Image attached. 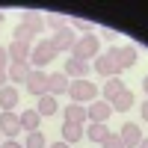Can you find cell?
<instances>
[{"instance_id": "603a6c76", "label": "cell", "mask_w": 148, "mask_h": 148, "mask_svg": "<svg viewBox=\"0 0 148 148\" xmlns=\"http://www.w3.org/2000/svg\"><path fill=\"white\" fill-rule=\"evenodd\" d=\"M18 116H21V127L27 130V133L39 130V125H42V116L36 113V110H24V113H18Z\"/></svg>"}, {"instance_id": "2e32d148", "label": "cell", "mask_w": 148, "mask_h": 148, "mask_svg": "<svg viewBox=\"0 0 148 148\" xmlns=\"http://www.w3.org/2000/svg\"><path fill=\"white\" fill-rule=\"evenodd\" d=\"M127 86L121 83V77H110V80H104V86H101V101H113V98H119L121 92H125Z\"/></svg>"}, {"instance_id": "5bb4252c", "label": "cell", "mask_w": 148, "mask_h": 148, "mask_svg": "<svg viewBox=\"0 0 148 148\" xmlns=\"http://www.w3.org/2000/svg\"><path fill=\"white\" fill-rule=\"evenodd\" d=\"M21 24H24L33 36H39V33L45 30V15H42V12H36V9H27V12H21Z\"/></svg>"}, {"instance_id": "7402d4cb", "label": "cell", "mask_w": 148, "mask_h": 148, "mask_svg": "<svg viewBox=\"0 0 148 148\" xmlns=\"http://www.w3.org/2000/svg\"><path fill=\"white\" fill-rule=\"evenodd\" d=\"M62 142H68V145H74V142H80L83 139V127L80 125H71V121H62Z\"/></svg>"}, {"instance_id": "d6a6232c", "label": "cell", "mask_w": 148, "mask_h": 148, "mask_svg": "<svg viewBox=\"0 0 148 148\" xmlns=\"http://www.w3.org/2000/svg\"><path fill=\"white\" fill-rule=\"evenodd\" d=\"M47 148H71L68 142H62V139H59V142H53V145H47Z\"/></svg>"}, {"instance_id": "e575fe53", "label": "cell", "mask_w": 148, "mask_h": 148, "mask_svg": "<svg viewBox=\"0 0 148 148\" xmlns=\"http://www.w3.org/2000/svg\"><path fill=\"white\" fill-rule=\"evenodd\" d=\"M142 89H145V95H148V77H145V80H142Z\"/></svg>"}, {"instance_id": "ffe728a7", "label": "cell", "mask_w": 148, "mask_h": 148, "mask_svg": "<svg viewBox=\"0 0 148 148\" xmlns=\"http://www.w3.org/2000/svg\"><path fill=\"white\" fill-rule=\"evenodd\" d=\"M110 133L113 130H110L107 125H98V121H86V127H83V136H89L92 142H104Z\"/></svg>"}, {"instance_id": "1f68e13d", "label": "cell", "mask_w": 148, "mask_h": 148, "mask_svg": "<svg viewBox=\"0 0 148 148\" xmlns=\"http://www.w3.org/2000/svg\"><path fill=\"white\" fill-rule=\"evenodd\" d=\"M6 80H9V77H6V68H0V89L6 86Z\"/></svg>"}, {"instance_id": "4fadbf2b", "label": "cell", "mask_w": 148, "mask_h": 148, "mask_svg": "<svg viewBox=\"0 0 148 148\" xmlns=\"http://www.w3.org/2000/svg\"><path fill=\"white\" fill-rule=\"evenodd\" d=\"M68 86H71V80L65 77L62 71H53V74H47V95H68Z\"/></svg>"}, {"instance_id": "3957f363", "label": "cell", "mask_w": 148, "mask_h": 148, "mask_svg": "<svg viewBox=\"0 0 148 148\" xmlns=\"http://www.w3.org/2000/svg\"><path fill=\"white\" fill-rule=\"evenodd\" d=\"M68 98H71V104H92V101H98V86L95 83H89V80H74L71 86H68Z\"/></svg>"}, {"instance_id": "9a60e30c", "label": "cell", "mask_w": 148, "mask_h": 148, "mask_svg": "<svg viewBox=\"0 0 148 148\" xmlns=\"http://www.w3.org/2000/svg\"><path fill=\"white\" fill-rule=\"evenodd\" d=\"M6 53H9V62H30L33 45H27V42H12L6 47Z\"/></svg>"}, {"instance_id": "d590c367", "label": "cell", "mask_w": 148, "mask_h": 148, "mask_svg": "<svg viewBox=\"0 0 148 148\" xmlns=\"http://www.w3.org/2000/svg\"><path fill=\"white\" fill-rule=\"evenodd\" d=\"M3 18H6V15H3V12H0V27H3Z\"/></svg>"}, {"instance_id": "cb8c5ba5", "label": "cell", "mask_w": 148, "mask_h": 148, "mask_svg": "<svg viewBox=\"0 0 148 148\" xmlns=\"http://www.w3.org/2000/svg\"><path fill=\"white\" fill-rule=\"evenodd\" d=\"M45 27H51V30L56 33V30L68 27V18H65V15H59V12H51V15H45Z\"/></svg>"}, {"instance_id": "d4e9b609", "label": "cell", "mask_w": 148, "mask_h": 148, "mask_svg": "<svg viewBox=\"0 0 148 148\" xmlns=\"http://www.w3.org/2000/svg\"><path fill=\"white\" fill-rule=\"evenodd\" d=\"M24 148H47V142H45V133H42V130H33V133H27V139H24Z\"/></svg>"}, {"instance_id": "484cf974", "label": "cell", "mask_w": 148, "mask_h": 148, "mask_svg": "<svg viewBox=\"0 0 148 148\" xmlns=\"http://www.w3.org/2000/svg\"><path fill=\"white\" fill-rule=\"evenodd\" d=\"M33 39H36V36H33L27 27H24V24H18V27H15V33H12V42H27V45H30Z\"/></svg>"}, {"instance_id": "5b68a950", "label": "cell", "mask_w": 148, "mask_h": 148, "mask_svg": "<svg viewBox=\"0 0 148 148\" xmlns=\"http://www.w3.org/2000/svg\"><path fill=\"white\" fill-rule=\"evenodd\" d=\"M51 45H53L56 53H71L74 45H77V36H74L71 27H62V30H56V33L51 36Z\"/></svg>"}, {"instance_id": "7a4b0ae2", "label": "cell", "mask_w": 148, "mask_h": 148, "mask_svg": "<svg viewBox=\"0 0 148 148\" xmlns=\"http://www.w3.org/2000/svg\"><path fill=\"white\" fill-rule=\"evenodd\" d=\"M98 53H101V39H98L95 33L80 36L77 45H74V51H71V56H74V59H86V62H92Z\"/></svg>"}, {"instance_id": "7c38bea8", "label": "cell", "mask_w": 148, "mask_h": 148, "mask_svg": "<svg viewBox=\"0 0 148 148\" xmlns=\"http://www.w3.org/2000/svg\"><path fill=\"white\" fill-rule=\"evenodd\" d=\"M119 139L125 142V148H136V145L142 142V130H139V125H136V121H127V125H121Z\"/></svg>"}, {"instance_id": "836d02e7", "label": "cell", "mask_w": 148, "mask_h": 148, "mask_svg": "<svg viewBox=\"0 0 148 148\" xmlns=\"http://www.w3.org/2000/svg\"><path fill=\"white\" fill-rule=\"evenodd\" d=\"M136 148H148V136H142V142H139Z\"/></svg>"}, {"instance_id": "9c48e42d", "label": "cell", "mask_w": 148, "mask_h": 148, "mask_svg": "<svg viewBox=\"0 0 148 148\" xmlns=\"http://www.w3.org/2000/svg\"><path fill=\"white\" fill-rule=\"evenodd\" d=\"M21 130L24 127H21V116L18 113H0V133H3V136L15 139Z\"/></svg>"}, {"instance_id": "4dcf8cb0", "label": "cell", "mask_w": 148, "mask_h": 148, "mask_svg": "<svg viewBox=\"0 0 148 148\" xmlns=\"http://www.w3.org/2000/svg\"><path fill=\"white\" fill-rule=\"evenodd\" d=\"M0 148H24V145H21V142H15V139H6Z\"/></svg>"}, {"instance_id": "44dd1931", "label": "cell", "mask_w": 148, "mask_h": 148, "mask_svg": "<svg viewBox=\"0 0 148 148\" xmlns=\"http://www.w3.org/2000/svg\"><path fill=\"white\" fill-rule=\"evenodd\" d=\"M133 104H136V95H133L130 89H125V92H121L119 98H113V101H110V107H113V113H116V110H119V113H127V110H130Z\"/></svg>"}, {"instance_id": "8992f818", "label": "cell", "mask_w": 148, "mask_h": 148, "mask_svg": "<svg viewBox=\"0 0 148 148\" xmlns=\"http://www.w3.org/2000/svg\"><path fill=\"white\" fill-rule=\"evenodd\" d=\"M89 71H92V62H86V59H65V68H62V74H65V77L71 80H86V77H89Z\"/></svg>"}, {"instance_id": "f546056e", "label": "cell", "mask_w": 148, "mask_h": 148, "mask_svg": "<svg viewBox=\"0 0 148 148\" xmlns=\"http://www.w3.org/2000/svg\"><path fill=\"white\" fill-rule=\"evenodd\" d=\"M139 113H142V121H148V98L142 101V107H139Z\"/></svg>"}, {"instance_id": "6da1fadb", "label": "cell", "mask_w": 148, "mask_h": 148, "mask_svg": "<svg viewBox=\"0 0 148 148\" xmlns=\"http://www.w3.org/2000/svg\"><path fill=\"white\" fill-rule=\"evenodd\" d=\"M107 56L116 62L119 71H127L136 65V59H139V51H136V45H116V47H110Z\"/></svg>"}, {"instance_id": "e0dca14e", "label": "cell", "mask_w": 148, "mask_h": 148, "mask_svg": "<svg viewBox=\"0 0 148 148\" xmlns=\"http://www.w3.org/2000/svg\"><path fill=\"white\" fill-rule=\"evenodd\" d=\"M62 119L65 121H71V125H80V127H86V107L83 104H68V107H62Z\"/></svg>"}, {"instance_id": "277c9868", "label": "cell", "mask_w": 148, "mask_h": 148, "mask_svg": "<svg viewBox=\"0 0 148 148\" xmlns=\"http://www.w3.org/2000/svg\"><path fill=\"white\" fill-rule=\"evenodd\" d=\"M53 59H56V51H53L51 39H42V42H36V45H33V53H30V68L42 71L47 62H53Z\"/></svg>"}, {"instance_id": "ac0fdd59", "label": "cell", "mask_w": 148, "mask_h": 148, "mask_svg": "<svg viewBox=\"0 0 148 148\" xmlns=\"http://www.w3.org/2000/svg\"><path fill=\"white\" fill-rule=\"evenodd\" d=\"M30 62H9V68H6V77H9V83H27V77H30Z\"/></svg>"}, {"instance_id": "8fae6325", "label": "cell", "mask_w": 148, "mask_h": 148, "mask_svg": "<svg viewBox=\"0 0 148 148\" xmlns=\"http://www.w3.org/2000/svg\"><path fill=\"white\" fill-rule=\"evenodd\" d=\"M18 101H21V95H18V86L6 83L3 89H0V113H15Z\"/></svg>"}, {"instance_id": "ba28073f", "label": "cell", "mask_w": 148, "mask_h": 148, "mask_svg": "<svg viewBox=\"0 0 148 148\" xmlns=\"http://www.w3.org/2000/svg\"><path fill=\"white\" fill-rule=\"evenodd\" d=\"M92 68H95V74H101L104 80H110V77H121V71L116 68V62H113L107 53H98V56L92 59Z\"/></svg>"}, {"instance_id": "30bf717a", "label": "cell", "mask_w": 148, "mask_h": 148, "mask_svg": "<svg viewBox=\"0 0 148 148\" xmlns=\"http://www.w3.org/2000/svg\"><path fill=\"white\" fill-rule=\"evenodd\" d=\"M24 89H27L30 95H36V98H42L45 92H47V74L45 71H30V77H27V83H24Z\"/></svg>"}, {"instance_id": "d6986e66", "label": "cell", "mask_w": 148, "mask_h": 148, "mask_svg": "<svg viewBox=\"0 0 148 148\" xmlns=\"http://www.w3.org/2000/svg\"><path fill=\"white\" fill-rule=\"evenodd\" d=\"M36 113H39L42 119H51L53 113H59V104H56V98L45 92V95L39 98V104H36Z\"/></svg>"}, {"instance_id": "f1b7e54d", "label": "cell", "mask_w": 148, "mask_h": 148, "mask_svg": "<svg viewBox=\"0 0 148 148\" xmlns=\"http://www.w3.org/2000/svg\"><path fill=\"white\" fill-rule=\"evenodd\" d=\"M0 68H9V53H6V47H0Z\"/></svg>"}, {"instance_id": "4316f807", "label": "cell", "mask_w": 148, "mask_h": 148, "mask_svg": "<svg viewBox=\"0 0 148 148\" xmlns=\"http://www.w3.org/2000/svg\"><path fill=\"white\" fill-rule=\"evenodd\" d=\"M71 30H77V33H83V36L95 33V27H92L89 21H83V18H74V21H71Z\"/></svg>"}, {"instance_id": "83f0119b", "label": "cell", "mask_w": 148, "mask_h": 148, "mask_svg": "<svg viewBox=\"0 0 148 148\" xmlns=\"http://www.w3.org/2000/svg\"><path fill=\"white\" fill-rule=\"evenodd\" d=\"M101 145H104V148H125V142H121V139H119V133H116V130H113V133H110V136H107V139H104Z\"/></svg>"}, {"instance_id": "52a82bcc", "label": "cell", "mask_w": 148, "mask_h": 148, "mask_svg": "<svg viewBox=\"0 0 148 148\" xmlns=\"http://www.w3.org/2000/svg\"><path fill=\"white\" fill-rule=\"evenodd\" d=\"M113 116V107H110L107 101H101V98H98V101H92L89 107H86V119L89 121H98V125H107V119Z\"/></svg>"}]
</instances>
